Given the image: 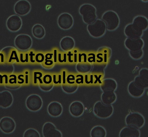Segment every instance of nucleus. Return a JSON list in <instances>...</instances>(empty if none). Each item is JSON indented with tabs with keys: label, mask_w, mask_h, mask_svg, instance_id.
Wrapping results in <instances>:
<instances>
[{
	"label": "nucleus",
	"mask_w": 148,
	"mask_h": 137,
	"mask_svg": "<svg viewBox=\"0 0 148 137\" xmlns=\"http://www.w3.org/2000/svg\"><path fill=\"white\" fill-rule=\"evenodd\" d=\"M79 11L83 21L88 24L93 23L97 20L96 9L91 4L82 5L80 7Z\"/></svg>",
	"instance_id": "obj_1"
},
{
	"label": "nucleus",
	"mask_w": 148,
	"mask_h": 137,
	"mask_svg": "<svg viewBox=\"0 0 148 137\" xmlns=\"http://www.w3.org/2000/svg\"><path fill=\"white\" fill-rule=\"evenodd\" d=\"M102 20L105 24L106 29L109 31L116 29L120 22L118 15L112 10L108 11L104 13L102 16Z\"/></svg>",
	"instance_id": "obj_2"
},
{
	"label": "nucleus",
	"mask_w": 148,
	"mask_h": 137,
	"mask_svg": "<svg viewBox=\"0 0 148 137\" xmlns=\"http://www.w3.org/2000/svg\"><path fill=\"white\" fill-rule=\"evenodd\" d=\"M114 109L111 105H107L101 101H98L94 104L93 111L97 117L101 119H106L110 117L113 114Z\"/></svg>",
	"instance_id": "obj_3"
},
{
	"label": "nucleus",
	"mask_w": 148,
	"mask_h": 137,
	"mask_svg": "<svg viewBox=\"0 0 148 137\" xmlns=\"http://www.w3.org/2000/svg\"><path fill=\"white\" fill-rule=\"evenodd\" d=\"M87 29L92 36L98 38L104 34L106 28L105 24L102 20L97 19L93 23L88 24Z\"/></svg>",
	"instance_id": "obj_4"
},
{
	"label": "nucleus",
	"mask_w": 148,
	"mask_h": 137,
	"mask_svg": "<svg viewBox=\"0 0 148 137\" xmlns=\"http://www.w3.org/2000/svg\"><path fill=\"white\" fill-rule=\"evenodd\" d=\"M125 121L127 126L139 129L144 126L145 120L144 117L140 113L133 112L127 115Z\"/></svg>",
	"instance_id": "obj_5"
},
{
	"label": "nucleus",
	"mask_w": 148,
	"mask_h": 137,
	"mask_svg": "<svg viewBox=\"0 0 148 137\" xmlns=\"http://www.w3.org/2000/svg\"><path fill=\"white\" fill-rule=\"evenodd\" d=\"M124 44L130 51L134 52L142 50L144 42L140 38L133 39L127 37L125 40Z\"/></svg>",
	"instance_id": "obj_6"
},
{
	"label": "nucleus",
	"mask_w": 148,
	"mask_h": 137,
	"mask_svg": "<svg viewBox=\"0 0 148 137\" xmlns=\"http://www.w3.org/2000/svg\"><path fill=\"white\" fill-rule=\"evenodd\" d=\"M6 24L9 30L12 32H16L21 28L22 20L19 16L16 15H12L7 19Z\"/></svg>",
	"instance_id": "obj_7"
},
{
	"label": "nucleus",
	"mask_w": 148,
	"mask_h": 137,
	"mask_svg": "<svg viewBox=\"0 0 148 137\" xmlns=\"http://www.w3.org/2000/svg\"><path fill=\"white\" fill-rule=\"evenodd\" d=\"M73 19L69 14L63 13L58 17V23L59 26L64 30H67L70 28L73 24Z\"/></svg>",
	"instance_id": "obj_8"
},
{
	"label": "nucleus",
	"mask_w": 148,
	"mask_h": 137,
	"mask_svg": "<svg viewBox=\"0 0 148 137\" xmlns=\"http://www.w3.org/2000/svg\"><path fill=\"white\" fill-rule=\"evenodd\" d=\"M31 8V5L29 1L25 0H21L15 3L14 10L16 14L24 16L28 13Z\"/></svg>",
	"instance_id": "obj_9"
},
{
	"label": "nucleus",
	"mask_w": 148,
	"mask_h": 137,
	"mask_svg": "<svg viewBox=\"0 0 148 137\" xmlns=\"http://www.w3.org/2000/svg\"><path fill=\"white\" fill-rule=\"evenodd\" d=\"M132 24L134 29L137 31L143 32L147 28L148 20L144 16H138L134 18Z\"/></svg>",
	"instance_id": "obj_10"
},
{
	"label": "nucleus",
	"mask_w": 148,
	"mask_h": 137,
	"mask_svg": "<svg viewBox=\"0 0 148 137\" xmlns=\"http://www.w3.org/2000/svg\"><path fill=\"white\" fill-rule=\"evenodd\" d=\"M100 87L103 92H114L117 88V84L114 79L110 78H106L102 81Z\"/></svg>",
	"instance_id": "obj_11"
},
{
	"label": "nucleus",
	"mask_w": 148,
	"mask_h": 137,
	"mask_svg": "<svg viewBox=\"0 0 148 137\" xmlns=\"http://www.w3.org/2000/svg\"><path fill=\"white\" fill-rule=\"evenodd\" d=\"M140 135L139 129L128 126L122 128L119 134L120 137H139Z\"/></svg>",
	"instance_id": "obj_12"
},
{
	"label": "nucleus",
	"mask_w": 148,
	"mask_h": 137,
	"mask_svg": "<svg viewBox=\"0 0 148 137\" xmlns=\"http://www.w3.org/2000/svg\"><path fill=\"white\" fill-rule=\"evenodd\" d=\"M43 134L45 137H60L61 134L52 123H47L43 127Z\"/></svg>",
	"instance_id": "obj_13"
},
{
	"label": "nucleus",
	"mask_w": 148,
	"mask_h": 137,
	"mask_svg": "<svg viewBox=\"0 0 148 137\" xmlns=\"http://www.w3.org/2000/svg\"><path fill=\"white\" fill-rule=\"evenodd\" d=\"M127 89L129 94L135 98L139 97L142 96L145 90L136 85L133 81L129 83Z\"/></svg>",
	"instance_id": "obj_14"
},
{
	"label": "nucleus",
	"mask_w": 148,
	"mask_h": 137,
	"mask_svg": "<svg viewBox=\"0 0 148 137\" xmlns=\"http://www.w3.org/2000/svg\"><path fill=\"white\" fill-rule=\"evenodd\" d=\"M124 31L125 34L127 37L133 39L140 38L143 34V32L134 29L132 24H128L125 26Z\"/></svg>",
	"instance_id": "obj_15"
},
{
	"label": "nucleus",
	"mask_w": 148,
	"mask_h": 137,
	"mask_svg": "<svg viewBox=\"0 0 148 137\" xmlns=\"http://www.w3.org/2000/svg\"><path fill=\"white\" fill-rule=\"evenodd\" d=\"M101 101L104 104L110 105L116 101V96L114 92H103L101 94Z\"/></svg>",
	"instance_id": "obj_16"
},
{
	"label": "nucleus",
	"mask_w": 148,
	"mask_h": 137,
	"mask_svg": "<svg viewBox=\"0 0 148 137\" xmlns=\"http://www.w3.org/2000/svg\"><path fill=\"white\" fill-rule=\"evenodd\" d=\"M16 40L20 41V43L21 44L19 45V48L21 49H28L32 45L31 39L29 36L27 35H20L17 36Z\"/></svg>",
	"instance_id": "obj_17"
},
{
	"label": "nucleus",
	"mask_w": 148,
	"mask_h": 137,
	"mask_svg": "<svg viewBox=\"0 0 148 137\" xmlns=\"http://www.w3.org/2000/svg\"><path fill=\"white\" fill-rule=\"evenodd\" d=\"M84 106L83 104L78 101L74 102L70 105V111L73 116L78 117L81 115L84 111Z\"/></svg>",
	"instance_id": "obj_18"
},
{
	"label": "nucleus",
	"mask_w": 148,
	"mask_h": 137,
	"mask_svg": "<svg viewBox=\"0 0 148 137\" xmlns=\"http://www.w3.org/2000/svg\"><path fill=\"white\" fill-rule=\"evenodd\" d=\"M48 110L50 115L55 117L59 115L62 110L61 105L59 103L56 102L51 103L48 106Z\"/></svg>",
	"instance_id": "obj_19"
},
{
	"label": "nucleus",
	"mask_w": 148,
	"mask_h": 137,
	"mask_svg": "<svg viewBox=\"0 0 148 137\" xmlns=\"http://www.w3.org/2000/svg\"><path fill=\"white\" fill-rule=\"evenodd\" d=\"M75 45L73 39L69 37H66L62 39L60 42L61 48L64 51H68L72 49Z\"/></svg>",
	"instance_id": "obj_20"
},
{
	"label": "nucleus",
	"mask_w": 148,
	"mask_h": 137,
	"mask_svg": "<svg viewBox=\"0 0 148 137\" xmlns=\"http://www.w3.org/2000/svg\"><path fill=\"white\" fill-rule=\"evenodd\" d=\"M106 132L104 128L101 126L97 125L93 127L90 132L91 137H105Z\"/></svg>",
	"instance_id": "obj_21"
},
{
	"label": "nucleus",
	"mask_w": 148,
	"mask_h": 137,
	"mask_svg": "<svg viewBox=\"0 0 148 137\" xmlns=\"http://www.w3.org/2000/svg\"><path fill=\"white\" fill-rule=\"evenodd\" d=\"M32 33L35 37L38 39H41L45 35V31L44 27L41 25L37 24L33 26Z\"/></svg>",
	"instance_id": "obj_22"
},
{
	"label": "nucleus",
	"mask_w": 148,
	"mask_h": 137,
	"mask_svg": "<svg viewBox=\"0 0 148 137\" xmlns=\"http://www.w3.org/2000/svg\"><path fill=\"white\" fill-rule=\"evenodd\" d=\"M140 79L147 88L148 87V70L147 68H143L139 72L138 75Z\"/></svg>",
	"instance_id": "obj_23"
},
{
	"label": "nucleus",
	"mask_w": 148,
	"mask_h": 137,
	"mask_svg": "<svg viewBox=\"0 0 148 137\" xmlns=\"http://www.w3.org/2000/svg\"><path fill=\"white\" fill-rule=\"evenodd\" d=\"M129 54L132 58L134 59L137 60L139 59L142 56L143 52L142 50L134 52L130 51Z\"/></svg>",
	"instance_id": "obj_24"
},
{
	"label": "nucleus",
	"mask_w": 148,
	"mask_h": 137,
	"mask_svg": "<svg viewBox=\"0 0 148 137\" xmlns=\"http://www.w3.org/2000/svg\"><path fill=\"white\" fill-rule=\"evenodd\" d=\"M44 55L41 53L37 54L36 56V60L38 62H43L44 60Z\"/></svg>",
	"instance_id": "obj_25"
},
{
	"label": "nucleus",
	"mask_w": 148,
	"mask_h": 137,
	"mask_svg": "<svg viewBox=\"0 0 148 137\" xmlns=\"http://www.w3.org/2000/svg\"><path fill=\"white\" fill-rule=\"evenodd\" d=\"M42 74H41L40 75L39 77H37L35 74V73H34V83H36V79H39L40 82V83H43L41 79H40V78L42 76Z\"/></svg>",
	"instance_id": "obj_26"
},
{
	"label": "nucleus",
	"mask_w": 148,
	"mask_h": 137,
	"mask_svg": "<svg viewBox=\"0 0 148 137\" xmlns=\"http://www.w3.org/2000/svg\"><path fill=\"white\" fill-rule=\"evenodd\" d=\"M31 52L30 54H29V55L30 56H31V57H30V60H31V61L32 62H35V60H33L32 56H34L35 55V54H33V53H32L33 52Z\"/></svg>",
	"instance_id": "obj_27"
},
{
	"label": "nucleus",
	"mask_w": 148,
	"mask_h": 137,
	"mask_svg": "<svg viewBox=\"0 0 148 137\" xmlns=\"http://www.w3.org/2000/svg\"><path fill=\"white\" fill-rule=\"evenodd\" d=\"M57 61V50H54V62H56Z\"/></svg>",
	"instance_id": "obj_28"
},
{
	"label": "nucleus",
	"mask_w": 148,
	"mask_h": 137,
	"mask_svg": "<svg viewBox=\"0 0 148 137\" xmlns=\"http://www.w3.org/2000/svg\"><path fill=\"white\" fill-rule=\"evenodd\" d=\"M71 52H69V54H68L67 55H68V56H69V61L70 62H73V60H71V56H73V54H71Z\"/></svg>",
	"instance_id": "obj_29"
},
{
	"label": "nucleus",
	"mask_w": 148,
	"mask_h": 137,
	"mask_svg": "<svg viewBox=\"0 0 148 137\" xmlns=\"http://www.w3.org/2000/svg\"><path fill=\"white\" fill-rule=\"evenodd\" d=\"M65 71H63V83H65Z\"/></svg>",
	"instance_id": "obj_30"
},
{
	"label": "nucleus",
	"mask_w": 148,
	"mask_h": 137,
	"mask_svg": "<svg viewBox=\"0 0 148 137\" xmlns=\"http://www.w3.org/2000/svg\"><path fill=\"white\" fill-rule=\"evenodd\" d=\"M76 54H75V62H76L77 61V59H76Z\"/></svg>",
	"instance_id": "obj_31"
}]
</instances>
